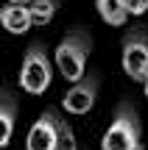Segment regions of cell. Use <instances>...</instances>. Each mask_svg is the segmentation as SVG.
Returning a JSON list of instances; mask_svg holds the SVG:
<instances>
[{"instance_id":"cell-14","label":"cell","mask_w":148,"mask_h":150,"mask_svg":"<svg viewBox=\"0 0 148 150\" xmlns=\"http://www.w3.org/2000/svg\"><path fill=\"white\" fill-rule=\"evenodd\" d=\"M143 83H145V97H148V78H145V81H143Z\"/></svg>"},{"instance_id":"cell-11","label":"cell","mask_w":148,"mask_h":150,"mask_svg":"<svg viewBox=\"0 0 148 150\" xmlns=\"http://www.w3.org/2000/svg\"><path fill=\"white\" fill-rule=\"evenodd\" d=\"M56 150H78L76 134H73V128L64 122V120H59V139H56Z\"/></svg>"},{"instance_id":"cell-5","label":"cell","mask_w":148,"mask_h":150,"mask_svg":"<svg viewBox=\"0 0 148 150\" xmlns=\"http://www.w3.org/2000/svg\"><path fill=\"white\" fill-rule=\"evenodd\" d=\"M98 75L95 72H84L78 81H73V86L67 89V95L61 97V106H64L67 114H87L89 108L95 106V97H98Z\"/></svg>"},{"instance_id":"cell-2","label":"cell","mask_w":148,"mask_h":150,"mask_svg":"<svg viewBox=\"0 0 148 150\" xmlns=\"http://www.w3.org/2000/svg\"><path fill=\"white\" fill-rule=\"evenodd\" d=\"M104 150H140V117L132 103L123 100L104 134Z\"/></svg>"},{"instance_id":"cell-10","label":"cell","mask_w":148,"mask_h":150,"mask_svg":"<svg viewBox=\"0 0 148 150\" xmlns=\"http://www.w3.org/2000/svg\"><path fill=\"white\" fill-rule=\"evenodd\" d=\"M56 0H31L28 3V11H31V22L34 25H48L56 14Z\"/></svg>"},{"instance_id":"cell-4","label":"cell","mask_w":148,"mask_h":150,"mask_svg":"<svg viewBox=\"0 0 148 150\" xmlns=\"http://www.w3.org/2000/svg\"><path fill=\"white\" fill-rule=\"evenodd\" d=\"M123 70L132 81L148 78V36L143 28H132L123 39Z\"/></svg>"},{"instance_id":"cell-8","label":"cell","mask_w":148,"mask_h":150,"mask_svg":"<svg viewBox=\"0 0 148 150\" xmlns=\"http://www.w3.org/2000/svg\"><path fill=\"white\" fill-rule=\"evenodd\" d=\"M14 122H17V97L9 89H0V147L11 142Z\"/></svg>"},{"instance_id":"cell-13","label":"cell","mask_w":148,"mask_h":150,"mask_svg":"<svg viewBox=\"0 0 148 150\" xmlns=\"http://www.w3.org/2000/svg\"><path fill=\"white\" fill-rule=\"evenodd\" d=\"M9 3H31V0H9Z\"/></svg>"},{"instance_id":"cell-12","label":"cell","mask_w":148,"mask_h":150,"mask_svg":"<svg viewBox=\"0 0 148 150\" xmlns=\"http://www.w3.org/2000/svg\"><path fill=\"white\" fill-rule=\"evenodd\" d=\"M123 6H126L129 14H143V11H148V0H123Z\"/></svg>"},{"instance_id":"cell-15","label":"cell","mask_w":148,"mask_h":150,"mask_svg":"<svg viewBox=\"0 0 148 150\" xmlns=\"http://www.w3.org/2000/svg\"><path fill=\"white\" fill-rule=\"evenodd\" d=\"M0 150H3V147H0Z\"/></svg>"},{"instance_id":"cell-6","label":"cell","mask_w":148,"mask_h":150,"mask_svg":"<svg viewBox=\"0 0 148 150\" xmlns=\"http://www.w3.org/2000/svg\"><path fill=\"white\" fill-rule=\"evenodd\" d=\"M56 139H59V117L56 111H45L28 131L25 150H56Z\"/></svg>"},{"instance_id":"cell-9","label":"cell","mask_w":148,"mask_h":150,"mask_svg":"<svg viewBox=\"0 0 148 150\" xmlns=\"http://www.w3.org/2000/svg\"><path fill=\"white\" fill-rule=\"evenodd\" d=\"M95 6H98V11H101V17H104L109 25H126V20H129V11H126V6H123V0H95Z\"/></svg>"},{"instance_id":"cell-3","label":"cell","mask_w":148,"mask_h":150,"mask_svg":"<svg viewBox=\"0 0 148 150\" xmlns=\"http://www.w3.org/2000/svg\"><path fill=\"white\" fill-rule=\"evenodd\" d=\"M20 86L28 92V95H42L45 89L50 86V61L48 53H45L42 45H31L22 59L20 67Z\"/></svg>"},{"instance_id":"cell-7","label":"cell","mask_w":148,"mask_h":150,"mask_svg":"<svg viewBox=\"0 0 148 150\" xmlns=\"http://www.w3.org/2000/svg\"><path fill=\"white\" fill-rule=\"evenodd\" d=\"M0 25L9 33H25L31 22V11H28V3H6L0 8Z\"/></svg>"},{"instance_id":"cell-1","label":"cell","mask_w":148,"mask_h":150,"mask_svg":"<svg viewBox=\"0 0 148 150\" xmlns=\"http://www.w3.org/2000/svg\"><path fill=\"white\" fill-rule=\"evenodd\" d=\"M89 47H92V42H89V33H84V31H70L59 42V47H56V67H59V72L70 83L78 81L84 75V70H87Z\"/></svg>"}]
</instances>
